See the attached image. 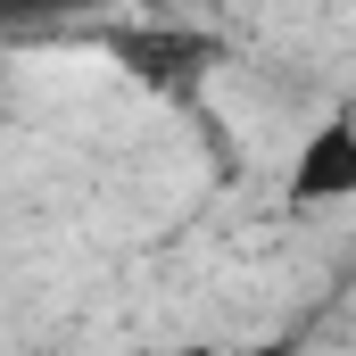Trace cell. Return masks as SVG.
Returning <instances> with one entry per match:
<instances>
[{"instance_id":"obj_2","label":"cell","mask_w":356,"mask_h":356,"mask_svg":"<svg viewBox=\"0 0 356 356\" xmlns=\"http://www.w3.org/2000/svg\"><path fill=\"white\" fill-rule=\"evenodd\" d=\"M124 58H133L149 83H191L207 50H199V42H182V33H133V42H124Z\"/></svg>"},{"instance_id":"obj_4","label":"cell","mask_w":356,"mask_h":356,"mask_svg":"<svg viewBox=\"0 0 356 356\" xmlns=\"http://www.w3.org/2000/svg\"><path fill=\"white\" fill-rule=\"evenodd\" d=\"M182 356H224V348H182Z\"/></svg>"},{"instance_id":"obj_1","label":"cell","mask_w":356,"mask_h":356,"mask_svg":"<svg viewBox=\"0 0 356 356\" xmlns=\"http://www.w3.org/2000/svg\"><path fill=\"white\" fill-rule=\"evenodd\" d=\"M290 199H307V207L356 199V133H348V116H323V124L298 141V158H290Z\"/></svg>"},{"instance_id":"obj_3","label":"cell","mask_w":356,"mask_h":356,"mask_svg":"<svg viewBox=\"0 0 356 356\" xmlns=\"http://www.w3.org/2000/svg\"><path fill=\"white\" fill-rule=\"evenodd\" d=\"M241 356H298V340H257V348H241Z\"/></svg>"}]
</instances>
